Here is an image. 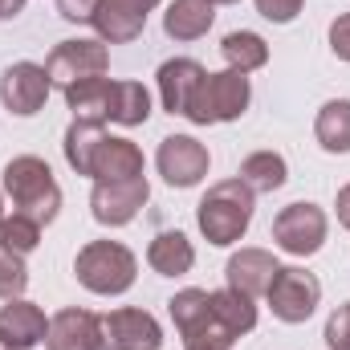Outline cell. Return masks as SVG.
<instances>
[{"mask_svg": "<svg viewBox=\"0 0 350 350\" xmlns=\"http://www.w3.org/2000/svg\"><path fill=\"white\" fill-rule=\"evenodd\" d=\"M253 200L257 196H253V187L245 179H220V183H212L208 196L196 208V224L208 237V245H220V249L237 245L249 232V224H253V208H257Z\"/></svg>", "mask_w": 350, "mask_h": 350, "instance_id": "cell-1", "label": "cell"}, {"mask_svg": "<svg viewBox=\"0 0 350 350\" xmlns=\"http://www.w3.org/2000/svg\"><path fill=\"white\" fill-rule=\"evenodd\" d=\"M4 196L21 216H33L37 224H53L62 212V187L49 172L45 159L37 155H16L4 167Z\"/></svg>", "mask_w": 350, "mask_h": 350, "instance_id": "cell-2", "label": "cell"}, {"mask_svg": "<svg viewBox=\"0 0 350 350\" xmlns=\"http://www.w3.org/2000/svg\"><path fill=\"white\" fill-rule=\"evenodd\" d=\"M78 281L86 285L90 293L98 297H118L135 285L139 277V261L126 245L118 241H90L86 249H78V261H74Z\"/></svg>", "mask_w": 350, "mask_h": 350, "instance_id": "cell-3", "label": "cell"}, {"mask_svg": "<svg viewBox=\"0 0 350 350\" xmlns=\"http://www.w3.org/2000/svg\"><path fill=\"white\" fill-rule=\"evenodd\" d=\"M249 74L241 70H220V74H204V82L196 86L191 102H187V114L196 126H212V122H237L245 110H249Z\"/></svg>", "mask_w": 350, "mask_h": 350, "instance_id": "cell-4", "label": "cell"}, {"mask_svg": "<svg viewBox=\"0 0 350 350\" xmlns=\"http://www.w3.org/2000/svg\"><path fill=\"white\" fill-rule=\"evenodd\" d=\"M326 232H330V220L318 204L310 200H297V204H285L277 216H273V241L281 253L289 257H314L322 245H326Z\"/></svg>", "mask_w": 350, "mask_h": 350, "instance_id": "cell-5", "label": "cell"}, {"mask_svg": "<svg viewBox=\"0 0 350 350\" xmlns=\"http://www.w3.org/2000/svg\"><path fill=\"white\" fill-rule=\"evenodd\" d=\"M265 297H269V310H273L277 322L297 326V322H306V318L318 310V301H322V281H318L314 273L297 269V265H281V269L273 273Z\"/></svg>", "mask_w": 350, "mask_h": 350, "instance_id": "cell-6", "label": "cell"}, {"mask_svg": "<svg viewBox=\"0 0 350 350\" xmlns=\"http://www.w3.org/2000/svg\"><path fill=\"white\" fill-rule=\"evenodd\" d=\"M106 70H110V49H106V41H94V37H74V41L53 45V53L45 62L49 82L62 90L78 86L86 78H106Z\"/></svg>", "mask_w": 350, "mask_h": 350, "instance_id": "cell-7", "label": "cell"}, {"mask_svg": "<svg viewBox=\"0 0 350 350\" xmlns=\"http://www.w3.org/2000/svg\"><path fill=\"white\" fill-rule=\"evenodd\" d=\"M147 200H151L147 175H139V179H110V183H94V191H90V212H94L98 224L122 228V224H131V220L143 212Z\"/></svg>", "mask_w": 350, "mask_h": 350, "instance_id": "cell-8", "label": "cell"}, {"mask_svg": "<svg viewBox=\"0 0 350 350\" xmlns=\"http://www.w3.org/2000/svg\"><path fill=\"white\" fill-rule=\"evenodd\" d=\"M155 167H159V175H163L172 187H196V183L208 175V167H212V155H208V147H204L200 139H191V135H167V139L159 143Z\"/></svg>", "mask_w": 350, "mask_h": 350, "instance_id": "cell-9", "label": "cell"}, {"mask_svg": "<svg viewBox=\"0 0 350 350\" xmlns=\"http://www.w3.org/2000/svg\"><path fill=\"white\" fill-rule=\"evenodd\" d=\"M49 90H53V82H49L45 66H37V62H16V66H8L4 78H0V102H4L8 114L33 118V114L45 106Z\"/></svg>", "mask_w": 350, "mask_h": 350, "instance_id": "cell-10", "label": "cell"}, {"mask_svg": "<svg viewBox=\"0 0 350 350\" xmlns=\"http://www.w3.org/2000/svg\"><path fill=\"white\" fill-rule=\"evenodd\" d=\"M102 350H159L163 330L147 310H110L98 318Z\"/></svg>", "mask_w": 350, "mask_h": 350, "instance_id": "cell-11", "label": "cell"}, {"mask_svg": "<svg viewBox=\"0 0 350 350\" xmlns=\"http://www.w3.org/2000/svg\"><path fill=\"white\" fill-rule=\"evenodd\" d=\"M167 310H172V322L175 330H179V338L183 342H200V338H208V342H220V334H216V322H212V301H208V289H179L172 301H167ZM224 347V342H220Z\"/></svg>", "mask_w": 350, "mask_h": 350, "instance_id": "cell-12", "label": "cell"}, {"mask_svg": "<svg viewBox=\"0 0 350 350\" xmlns=\"http://www.w3.org/2000/svg\"><path fill=\"white\" fill-rule=\"evenodd\" d=\"M90 25L98 29V41L122 45V41H135L147 29V8L139 0H98Z\"/></svg>", "mask_w": 350, "mask_h": 350, "instance_id": "cell-13", "label": "cell"}, {"mask_svg": "<svg viewBox=\"0 0 350 350\" xmlns=\"http://www.w3.org/2000/svg\"><path fill=\"white\" fill-rule=\"evenodd\" d=\"M45 347L49 350H102L98 314H90V310H62V314H53Z\"/></svg>", "mask_w": 350, "mask_h": 350, "instance_id": "cell-14", "label": "cell"}, {"mask_svg": "<svg viewBox=\"0 0 350 350\" xmlns=\"http://www.w3.org/2000/svg\"><path fill=\"white\" fill-rule=\"evenodd\" d=\"M49 334V322H45V310L25 301V297H12L4 310H0V338L12 350H33L37 342H45Z\"/></svg>", "mask_w": 350, "mask_h": 350, "instance_id": "cell-15", "label": "cell"}, {"mask_svg": "<svg viewBox=\"0 0 350 350\" xmlns=\"http://www.w3.org/2000/svg\"><path fill=\"white\" fill-rule=\"evenodd\" d=\"M204 74H208V70H204L200 62H191V57H172V62H163L159 74H155L163 110H167V114H187V102H191L196 86L204 82Z\"/></svg>", "mask_w": 350, "mask_h": 350, "instance_id": "cell-16", "label": "cell"}, {"mask_svg": "<svg viewBox=\"0 0 350 350\" xmlns=\"http://www.w3.org/2000/svg\"><path fill=\"white\" fill-rule=\"evenodd\" d=\"M208 301H212V322H216V334L224 347H232L237 338H245L257 326L253 297H245L237 289H216V293H208Z\"/></svg>", "mask_w": 350, "mask_h": 350, "instance_id": "cell-17", "label": "cell"}, {"mask_svg": "<svg viewBox=\"0 0 350 350\" xmlns=\"http://www.w3.org/2000/svg\"><path fill=\"white\" fill-rule=\"evenodd\" d=\"M277 269L281 265L273 261V253H265V249H241V253H232L224 277H228V289H237L245 297H265Z\"/></svg>", "mask_w": 350, "mask_h": 350, "instance_id": "cell-18", "label": "cell"}, {"mask_svg": "<svg viewBox=\"0 0 350 350\" xmlns=\"http://www.w3.org/2000/svg\"><path fill=\"white\" fill-rule=\"evenodd\" d=\"M143 175V151L131 143V139H118V135H106L94 151V183H110V179H139Z\"/></svg>", "mask_w": 350, "mask_h": 350, "instance_id": "cell-19", "label": "cell"}, {"mask_svg": "<svg viewBox=\"0 0 350 350\" xmlns=\"http://www.w3.org/2000/svg\"><path fill=\"white\" fill-rule=\"evenodd\" d=\"M216 21V4L208 0H172L167 12H163V33L172 41H196L212 29Z\"/></svg>", "mask_w": 350, "mask_h": 350, "instance_id": "cell-20", "label": "cell"}, {"mask_svg": "<svg viewBox=\"0 0 350 350\" xmlns=\"http://www.w3.org/2000/svg\"><path fill=\"white\" fill-rule=\"evenodd\" d=\"M147 265L159 277H183L196 265V249L183 232H155V241L147 245Z\"/></svg>", "mask_w": 350, "mask_h": 350, "instance_id": "cell-21", "label": "cell"}, {"mask_svg": "<svg viewBox=\"0 0 350 350\" xmlns=\"http://www.w3.org/2000/svg\"><path fill=\"white\" fill-rule=\"evenodd\" d=\"M318 147L330 155H350V98H334L318 110L314 118Z\"/></svg>", "mask_w": 350, "mask_h": 350, "instance_id": "cell-22", "label": "cell"}, {"mask_svg": "<svg viewBox=\"0 0 350 350\" xmlns=\"http://www.w3.org/2000/svg\"><path fill=\"white\" fill-rule=\"evenodd\" d=\"M110 122L118 126H143L151 118V94L143 82H110Z\"/></svg>", "mask_w": 350, "mask_h": 350, "instance_id": "cell-23", "label": "cell"}, {"mask_svg": "<svg viewBox=\"0 0 350 350\" xmlns=\"http://www.w3.org/2000/svg\"><path fill=\"white\" fill-rule=\"evenodd\" d=\"M220 53L228 62V70H241V74H253L269 66V45H265L261 33H249V29H237L220 41Z\"/></svg>", "mask_w": 350, "mask_h": 350, "instance_id": "cell-24", "label": "cell"}, {"mask_svg": "<svg viewBox=\"0 0 350 350\" xmlns=\"http://www.w3.org/2000/svg\"><path fill=\"white\" fill-rule=\"evenodd\" d=\"M66 106L82 122H106V110H110V78H86V82L70 86L66 90Z\"/></svg>", "mask_w": 350, "mask_h": 350, "instance_id": "cell-25", "label": "cell"}, {"mask_svg": "<svg viewBox=\"0 0 350 350\" xmlns=\"http://www.w3.org/2000/svg\"><path fill=\"white\" fill-rule=\"evenodd\" d=\"M106 135H102V122H82V118H74L70 122V131H66V163L74 167L78 175H90L94 172V151H98V143H102Z\"/></svg>", "mask_w": 350, "mask_h": 350, "instance_id": "cell-26", "label": "cell"}, {"mask_svg": "<svg viewBox=\"0 0 350 350\" xmlns=\"http://www.w3.org/2000/svg\"><path fill=\"white\" fill-rule=\"evenodd\" d=\"M237 179H245L249 187H253V196L257 191H277L285 179H289V167H285V159L277 155V151H253L245 163H241V175Z\"/></svg>", "mask_w": 350, "mask_h": 350, "instance_id": "cell-27", "label": "cell"}, {"mask_svg": "<svg viewBox=\"0 0 350 350\" xmlns=\"http://www.w3.org/2000/svg\"><path fill=\"white\" fill-rule=\"evenodd\" d=\"M37 245H41V224L33 216L12 212V216L0 220V249H8L16 257H29V253H37Z\"/></svg>", "mask_w": 350, "mask_h": 350, "instance_id": "cell-28", "label": "cell"}, {"mask_svg": "<svg viewBox=\"0 0 350 350\" xmlns=\"http://www.w3.org/2000/svg\"><path fill=\"white\" fill-rule=\"evenodd\" d=\"M29 289V269H25V257L0 249V297L12 301V297H25Z\"/></svg>", "mask_w": 350, "mask_h": 350, "instance_id": "cell-29", "label": "cell"}, {"mask_svg": "<svg viewBox=\"0 0 350 350\" xmlns=\"http://www.w3.org/2000/svg\"><path fill=\"white\" fill-rule=\"evenodd\" d=\"M326 347L330 350H350V301H342L330 318H326Z\"/></svg>", "mask_w": 350, "mask_h": 350, "instance_id": "cell-30", "label": "cell"}, {"mask_svg": "<svg viewBox=\"0 0 350 350\" xmlns=\"http://www.w3.org/2000/svg\"><path fill=\"white\" fill-rule=\"evenodd\" d=\"M301 4L306 0H257V12H261L265 21H273V25H289L301 12Z\"/></svg>", "mask_w": 350, "mask_h": 350, "instance_id": "cell-31", "label": "cell"}, {"mask_svg": "<svg viewBox=\"0 0 350 350\" xmlns=\"http://www.w3.org/2000/svg\"><path fill=\"white\" fill-rule=\"evenodd\" d=\"M330 49H334L338 62H350V12L334 16V25H330Z\"/></svg>", "mask_w": 350, "mask_h": 350, "instance_id": "cell-32", "label": "cell"}, {"mask_svg": "<svg viewBox=\"0 0 350 350\" xmlns=\"http://www.w3.org/2000/svg\"><path fill=\"white\" fill-rule=\"evenodd\" d=\"M94 8H98V0H57V12L66 21H78V25L94 16Z\"/></svg>", "mask_w": 350, "mask_h": 350, "instance_id": "cell-33", "label": "cell"}, {"mask_svg": "<svg viewBox=\"0 0 350 350\" xmlns=\"http://www.w3.org/2000/svg\"><path fill=\"white\" fill-rule=\"evenodd\" d=\"M334 208H338V224L350 232V183L338 187V200H334Z\"/></svg>", "mask_w": 350, "mask_h": 350, "instance_id": "cell-34", "label": "cell"}, {"mask_svg": "<svg viewBox=\"0 0 350 350\" xmlns=\"http://www.w3.org/2000/svg\"><path fill=\"white\" fill-rule=\"evenodd\" d=\"M29 0H0V21H12V16H21V8H25Z\"/></svg>", "mask_w": 350, "mask_h": 350, "instance_id": "cell-35", "label": "cell"}, {"mask_svg": "<svg viewBox=\"0 0 350 350\" xmlns=\"http://www.w3.org/2000/svg\"><path fill=\"white\" fill-rule=\"evenodd\" d=\"M187 350H228V347H220V342H208V338H200V342H187Z\"/></svg>", "mask_w": 350, "mask_h": 350, "instance_id": "cell-36", "label": "cell"}, {"mask_svg": "<svg viewBox=\"0 0 350 350\" xmlns=\"http://www.w3.org/2000/svg\"><path fill=\"white\" fill-rule=\"evenodd\" d=\"M139 4H143V8H147V12H151V8H155V4H159V0H139Z\"/></svg>", "mask_w": 350, "mask_h": 350, "instance_id": "cell-37", "label": "cell"}, {"mask_svg": "<svg viewBox=\"0 0 350 350\" xmlns=\"http://www.w3.org/2000/svg\"><path fill=\"white\" fill-rule=\"evenodd\" d=\"M208 4H241V0H208Z\"/></svg>", "mask_w": 350, "mask_h": 350, "instance_id": "cell-38", "label": "cell"}, {"mask_svg": "<svg viewBox=\"0 0 350 350\" xmlns=\"http://www.w3.org/2000/svg\"><path fill=\"white\" fill-rule=\"evenodd\" d=\"M0 220H4V196H0Z\"/></svg>", "mask_w": 350, "mask_h": 350, "instance_id": "cell-39", "label": "cell"}, {"mask_svg": "<svg viewBox=\"0 0 350 350\" xmlns=\"http://www.w3.org/2000/svg\"><path fill=\"white\" fill-rule=\"evenodd\" d=\"M0 350H12V347H8V342H4V338H0Z\"/></svg>", "mask_w": 350, "mask_h": 350, "instance_id": "cell-40", "label": "cell"}]
</instances>
